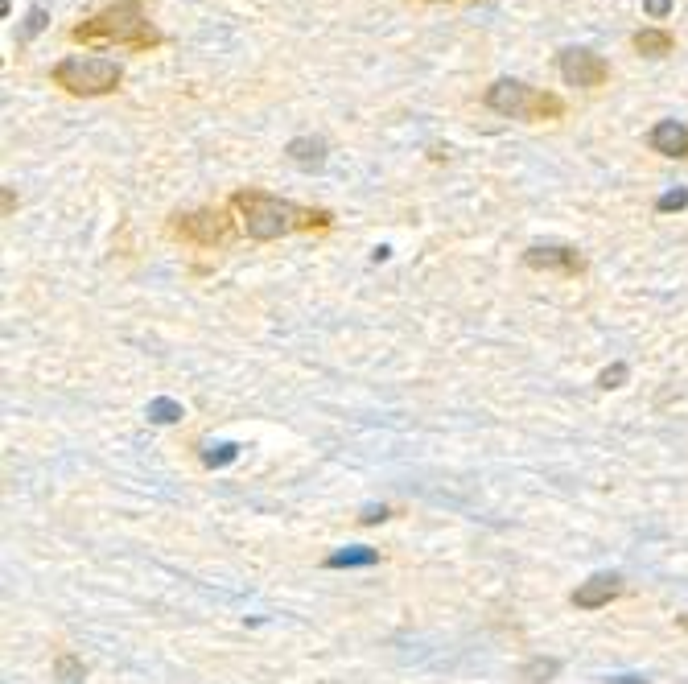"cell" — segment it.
Instances as JSON below:
<instances>
[{"instance_id": "1", "label": "cell", "mask_w": 688, "mask_h": 684, "mask_svg": "<svg viewBox=\"0 0 688 684\" xmlns=\"http://www.w3.org/2000/svg\"><path fill=\"white\" fill-rule=\"evenodd\" d=\"M231 211L239 215L248 239H256V244H272V239H285L293 231H326L334 223L330 211L297 207V202L277 198L268 190H235L231 194Z\"/></svg>"}, {"instance_id": "2", "label": "cell", "mask_w": 688, "mask_h": 684, "mask_svg": "<svg viewBox=\"0 0 688 684\" xmlns=\"http://www.w3.org/2000/svg\"><path fill=\"white\" fill-rule=\"evenodd\" d=\"M71 42L75 46H99V50L124 46L136 54H149V50L165 46V33L149 21L145 0H112V5H103L99 13L71 25Z\"/></svg>"}, {"instance_id": "3", "label": "cell", "mask_w": 688, "mask_h": 684, "mask_svg": "<svg viewBox=\"0 0 688 684\" xmlns=\"http://www.w3.org/2000/svg\"><path fill=\"white\" fill-rule=\"evenodd\" d=\"M483 104L499 116H511V120H524V124H540V120H561L569 112V104L557 95V91H544V87H532L524 79H495L487 91H483Z\"/></svg>"}, {"instance_id": "4", "label": "cell", "mask_w": 688, "mask_h": 684, "mask_svg": "<svg viewBox=\"0 0 688 684\" xmlns=\"http://www.w3.org/2000/svg\"><path fill=\"white\" fill-rule=\"evenodd\" d=\"M50 83L62 87L66 95H79V99H99V95H116L124 83V66L116 58H95V54H71L62 58Z\"/></svg>"}, {"instance_id": "5", "label": "cell", "mask_w": 688, "mask_h": 684, "mask_svg": "<svg viewBox=\"0 0 688 684\" xmlns=\"http://www.w3.org/2000/svg\"><path fill=\"white\" fill-rule=\"evenodd\" d=\"M169 231H174L178 239H186V244H194V248H215V244L227 239L231 223H227L223 211L202 207V211H178L174 219H169Z\"/></svg>"}, {"instance_id": "6", "label": "cell", "mask_w": 688, "mask_h": 684, "mask_svg": "<svg viewBox=\"0 0 688 684\" xmlns=\"http://www.w3.org/2000/svg\"><path fill=\"white\" fill-rule=\"evenodd\" d=\"M557 71H561V79L569 87H586V91L610 83V62L602 54H594L590 46H569V50H561Z\"/></svg>"}, {"instance_id": "7", "label": "cell", "mask_w": 688, "mask_h": 684, "mask_svg": "<svg viewBox=\"0 0 688 684\" xmlns=\"http://www.w3.org/2000/svg\"><path fill=\"white\" fill-rule=\"evenodd\" d=\"M524 264L536 272H557V277H581L586 272V256L569 244H532L524 252Z\"/></svg>"}, {"instance_id": "8", "label": "cell", "mask_w": 688, "mask_h": 684, "mask_svg": "<svg viewBox=\"0 0 688 684\" xmlns=\"http://www.w3.org/2000/svg\"><path fill=\"white\" fill-rule=\"evenodd\" d=\"M618 594H623V577L618 573H594L590 581H581V586L573 590V606L577 610H602Z\"/></svg>"}, {"instance_id": "9", "label": "cell", "mask_w": 688, "mask_h": 684, "mask_svg": "<svg viewBox=\"0 0 688 684\" xmlns=\"http://www.w3.org/2000/svg\"><path fill=\"white\" fill-rule=\"evenodd\" d=\"M647 145L656 149L660 157H688V124H680V120H660L656 128L647 132Z\"/></svg>"}, {"instance_id": "10", "label": "cell", "mask_w": 688, "mask_h": 684, "mask_svg": "<svg viewBox=\"0 0 688 684\" xmlns=\"http://www.w3.org/2000/svg\"><path fill=\"white\" fill-rule=\"evenodd\" d=\"M631 46L635 54L643 58H668L676 50V38H672V29H660V25H643L631 33Z\"/></svg>"}, {"instance_id": "11", "label": "cell", "mask_w": 688, "mask_h": 684, "mask_svg": "<svg viewBox=\"0 0 688 684\" xmlns=\"http://www.w3.org/2000/svg\"><path fill=\"white\" fill-rule=\"evenodd\" d=\"M285 153H289V161L301 165V169H322L330 149H326L322 136H293V141L285 145Z\"/></svg>"}, {"instance_id": "12", "label": "cell", "mask_w": 688, "mask_h": 684, "mask_svg": "<svg viewBox=\"0 0 688 684\" xmlns=\"http://www.w3.org/2000/svg\"><path fill=\"white\" fill-rule=\"evenodd\" d=\"M375 561H380L375 549H342V553L326 557V569H363V565H375Z\"/></svg>"}, {"instance_id": "13", "label": "cell", "mask_w": 688, "mask_h": 684, "mask_svg": "<svg viewBox=\"0 0 688 684\" xmlns=\"http://www.w3.org/2000/svg\"><path fill=\"white\" fill-rule=\"evenodd\" d=\"M561 672V660H553V656H536V660H528L524 668H520V676L528 680V684H544V680H553Z\"/></svg>"}, {"instance_id": "14", "label": "cell", "mask_w": 688, "mask_h": 684, "mask_svg": "<svg viewBox=\"0 0 688 684\" xmlns=\"http://www.w3.org/2000/svg\"><path fill=\"white\" fill-rule=\"evenodd\" d=\"M54 676H58L62 684H79V680L87 676V668H83V660H79V656H71V652H62V656L54 660Z\"/></svg>"}, {"instance_id": "15", "label": "cell", "mask_w": 688, "mask_h": 684, "mask_svg": "<svg viewBox=\"0 0 688 684\" xmlns=\"http://www.w3.org/2000/svg\"><path fill=\"white\" fill-rule=\"evenodd\" d=\"M149 421H153V425H174V421H182V404H178V400H165V396L153 400V404H149Z\"/></svg>"}, {"instance_id": "16", "label": "cell", "mask_w": 688, "mask_h": 684, "mask_svg": "<svg viewBox=\"0 0 688 684\" xmlns=\"http://www.w3.org/2000/svg\"><path fill=\"white\" fill-rule=\"evenodd\" d=\"M235 458H239V446H235V441H223V446L202 450V462H206V466H231Z\"/></svg>"}, {"instance_id": "17", "label": "cell", "mask_w": 688, "mask_h": 684, "mask_svg": "<svg viewBox=\"0 0 688 684\" xmlns=\"http://www.w3.org/2000/svg\"><path fill=\"white\" fill-rule=\"evenodd\" d=\"M627 375H631V371H627V363H614V367H606V371L598 375V388H606V392H610V388H623Z\"/></svg>"}, {"instance_id": "18", "label": "cell", "mask_w": 688, "mask_h": 684, "mask_svg": "<svg viewBox=\"0 0 688 684\" xmlns=\"http://www.w3.org/2000/svg\"><path fill=\"white\" fill-rule=\"evenodd\" d=\"M42 29H46V9H38V5H33V9L25 13V29H21V42H29L33 33H42Z\"/></svg>"}, {"instance_id": "19", "label": "cell", "mask_w": 688, "mask_h": 684, "mask_svg": "<svg viewBox=\"0 0 688 684\" xmlns=\"http://www.w3.org/2000/svg\"><path fill=\"white\" fill-rule=\"evenodd\" d=\"M684 207H688V190H668V194L656 202V211H664V215H668V211H684Z\"/></svg>"}, {"instance_id": "20", "label": "cell", "mask_w": 688, "mask_h": 684, "mask_svg": "<svg viewBox=\"0 0 688 684\" xmlns=\"http://www.w3.org/2000/svg\"><path fill=\"white\" fill-rule=\"evenodd\" d=\"M380 520H388V507H384V503H380V507H375V503H371V507H363L359 524H380Z\"/></svg>"}, {"instance_id": "21", "label": "cell", "mask_w": 688, "mask_h": 684, "mask_svg": "<svg viewBox=\"0 0 688 684\" xmlns=\"http://www.w3.org/2000/svg\"><path fill=\"white\" fill-rule=\"evenodd\" d=\"M643 9H647L651 17H668V13H672V0H643Z\"/></svg>"}, {"instance_id": "22", "label": "cell", "mask_w": 688, "mask_h": 684, "mask_svg": "<svg viewBox=\"0 0 688 684\" xmlns=\"http://www.w3.org/2000/svg\"><path fill=\"white\" fill-rule=\"evenodd\" d=\"M610 684H651V680L647 676H614Z\"/></svg>"}, {"instance_id": "23", "label": "cell", "mask_w": 688, "mask_h": 684, "mask_svg": "<svg viewBox=\"0 0 688 684\" xmlns=\"http://www.w3.org/2000/svg\"><path fill=\"white\" fill-rule=\"evenodd\" d=\"M421 5H458V0H421Z\"/></svg>"}, {"instance_id": "24", "label": "cell", "mask_w": 688, "mask_h": 684, "mask_svg": "<svg viewBox=\"0 0 688 684\" xmlns=\"http://www.w3.org/2000/svg\"><path fill=\"white\" fill-rule=\"evenodd\" d=\"M680 627H684V631H688V614H680Z\"/></svg>"}]
</instances>
